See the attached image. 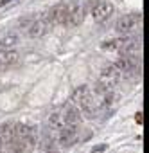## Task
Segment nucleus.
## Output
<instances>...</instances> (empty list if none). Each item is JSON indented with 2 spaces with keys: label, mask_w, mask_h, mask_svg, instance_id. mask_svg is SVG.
I'll return each mask as SVG.
<instances>
[{
  "label": "nucleus",
  "mask_w": 149,
  "mask_h": 153,
  "mask_svg": "<svg viewBox=\"0 0 149 153\" xmlns=\"http://www.w3.org/2000/svg\"><path fill=\"white\" fill-rule=\"evenodd\" d=\"M20 54L13 49H4V51H0V70H4L11 65H15L18 61Z\"/></svg>",
  "instance_id": "9d476101"
},
{
  "label": "nucleus",
  "mask_w": 149,
  "mask_h": 153,
  "mask_svg": "<svg viewBox=\"0 0 149 153\" xmlns=\"http://www.w3.org/2000/svg\"><path fill=\"white\" fill-rule=\"evenodd\" d=\"M0 153H9V146H7L2 139H0Z\"/></svg>",
  "instance_id": "dca6fc26"
},
{
  "label": "nucleus",
  "mask_w": 149,
  "mask_h": 153,
  "mask_svg": "<svg viewBox=\"0 0 149 153\" xmlns=\"http://www.w3.org/2000/svg\"><path fill=\"white\" fill-rule=\"evenodd\" d=\"M140 22H142V16H140V15H126V16H122V18L117 22V31H119L120 34L131 33Z\"/></svg>",
  "instance_id": "423d86ee"
},
{
  "label": "nucleus",
  "mask_w": 149,
  "mask_h": 153,
  "mask_svg": "<svg viewBox=\"0 0 149 153\" xmlns=\"http://www.w3.org/2000/svg\"><path fill=\"white\" fill-rule=\"evenodd\" d=\"M119 79H120V70H119L115 65H108V67H104L103 72H101L99 83L104 85V87H108V88H113V87L119 83Z\"/></svg>",
  "instance_id": "20e7f679"
},
{
  "label": "nucleus",
  "mask_w": 149,
  "mask_h": 153,
  "mask_svg": "<svg viewBox=\"0 0 149 153\" xmlns=\"http://www.w3.org/2000/svg\"><path fill=\"white\" fill-rule=\"evenodd\" d=\"M63 121H65V124H77L81 121L79 110L74 106L72 103H66L63 106Z\"/></svg>",
  "instance_id": "9b49d317"
},
{
  "label": "nucleus",
  "mask_w": 149,
  "mask_h": 153,
  "mask_svg": "<svg viewBox=\"0 0 149 153\" xmlns=\"http://www.w3.org/2000/svg\"><path fill=\"white\" fill-rule=\"evenodd\" d=\"M103 149H106V146H95L94 148V151H103Z\"/></svg>",
  "instance_id": "a211bd4d"
},
{
  "label": "nucleus",
  "mask_w": 149,
  "mask_h": 153,
  "mask_svg": "<svg viewBox=\"0 0 149 153\" xmlns=\"http://www.w3.org/2000/svg\"><path fill=\"white\" fill-rule=\"evenodd\" d=\"M76 140H77V128H76V124H65V126L59 128L58 142L63 148H70L72 144H76Z\"/></svg>",
  "instance_id": "f03ea898"
},
{
  "label": "nucleus",
  "mask_w": 149,
  "mask_h": 153,
  "mask_svg": "<svg viewBox=\"0 0 149 153\" xmlns=\"http://www.w3.org/2000/svg\"><path fill=\"white\" fill-rule=\"evenodd\" d=\"M66 13H68V2H59V4H56L52 9H50V13L47 15L49 16V20L54 24H65V20H66Z\"/></svg>",
  "instance_id": "0eeeda50"
},
{
  "label": "nucleus",
  "mask_w": 149,
  "mask_h": 153,
  "mask_svg": "<svg viewBox=\"0 0 149 153\" xmlns=\"http://www.w3.org/2000/svg\"><path fill=\"white\" fill-rule=\"evenodd\" d=\"M32 20H34V16H24V18H20V22H18V24H20V27H22V29H27V27L32 24Z\"/></svg>",
  "instance_id": "4468645a"
},
{
  "label": "nucleus",
  "mask_w": 149,
  "mask_h": 153,
  "mask_svg": "<svg viewBox=\"0 0 149 153\" xmlns=\"http://www.w3.org/2000/svg\"><path fill=\"white\" fill-rule=\"evenodd\" d=\"M135 121H136L138 124H142V123H144V114H142V112H138V114H136V117H135Z\"/></svg>",
  "instance_id": "f3484780"
},
{
  "label": "nucleus",
  "mask_w": 149,
  "mask_h": 153,
  "mask_svg": "<svg viewBox=\"0 0 149 153\" xmlns=\"http://www.w3.org/2000/svg\"><path fill=\"white\" fill-rule=\"evenodd\" d=\"M83 16H85L83 4H79L77 0H70V2H68V13H66V20H65V24L79 25V24L83 22Z\"/></svg>",
  "instance_id": "39448f33"
},
{
  "label": "nucleus",
  "mask_w": 149,
  "mask_h": 153,
  "mask_svg": "<svg viewBox=\"0 0 149 153\" xmlns=\"http://www.w3.org/2000/svg\"><path fill=\"white\" fill-rule=\"evenodd\" d=\"M97 4H99V0H86V2L83 4V11H85V13H86V11H92Z\"/></svg>",
  "instance_id": "ddd939ff"
},
{
  "label": "nucleus",
  "mask_w": 149,
  "mask_h": 153,
  "mask_svg": "<svg viewBox=\"0 0 149 153\" xmlns=\"http://www.w3.org/2000/svg\"><path fill=\"white\" fill-rule=\"evenodd\" d=\"M7 2H11V0H2V2H0V7H2V6H6Z\"/></svg>",
  "instance_id": "6ab92c4d"
},
{
  "label": "nucleus",
  "mask_w": 149,
  "mask_h": 153,
  "mask_svg": "<svg viewBox=\"0 0 149 153\" xmlns=\"http://www.w3.org/2000/svg\"><path fill=\"white\" fill-rule=\"evenodd\" d=\"M49 123H50L52 126H58V124L61 123V115H59L58 112H54V114H50V117H49Z\"/></svg>",
  "instance_id": "2eb2a0df"
},
{
  "label": "nucleus",
  "mask_w": 149,
  "mask_h": 153,
  "mask_svg": "<svg viewBox=\"0 0 149 153\" xmlns=\"http://www.w3.org/2000/svg\"><path fill=\"white\" fill-rule=\"evenodd\" d=\"M18 42H20V36H18V33L13 31V29H4L2 33H0V47L11 49V47H15Z\"/></svg>",
  "instance_id": "1a4fd4ad"
},
{
  "label": "nucleus",
  "mask_w": 149,
  "mask_h": 153,
  "mask_svg": "<svg viewBox=\"0 0 149 153\" xmlns=\"http://www.w3.org/2000/svg\"><path fill=\"white\" fill-rule=\"evenodd\" d=\"M50 25H52V22L49 20V16L34 18V20H32V24L27 27V29H29V31H27V34H29L31 38H40V36H43V34H47V33H49Z\"/></svg>",
  "instance_id": "7ed1b4c3"
},
{
  "label": "nucleus",
  "mask_w": 149,
  "mask_h": 153,
  "mask_svg": "<svg viewBox=\"0 0 149 153\" xmlns=\"http://www.w3.org/2000/svg\"><path fill=\"white\" fill-rule=\"evenodd\" d=\"M72 101L81 106V112L86 115V117H95L97 114V103H95V97L92 96V92L88 90V87H77L76 90L72 92Z\"/></svg>",
  "instance_id": "f257e3e1"
},
{
  "label": "nucleus",
  "mask_w": 149,
  "mask_h": 153,
  "mask_svg": "<svg viewBox=\"0 0 149 153\" xmlns=\"http://www.w3.org/2000/svg\"><path fill=\"white\" fill-rule=\"evenodd\" d=\"M124 40H110V42H104L103 43V49H106V51H110V49H119V45L122 43Z\"/></svg>",
  "instance_id": "f8f14e48"
},
{
  "label": "nucleus",
  "mask_w": 149,
  "mask_h": 153,
  "mask_svg": "<svg viewBox=\"0 0 149 153\" xmlns=\"http://www.w3.org/2000/svg\"><path fill=\"white\" fill-rule=\"evenodd\" d=\"M92 15H94V20L95 22H104V20H108L113 15V6L108 4V2H99L92 9Z\"/></svg>",
  "instance_id": "6e6552de"
}]
</instances>
